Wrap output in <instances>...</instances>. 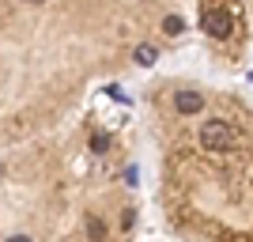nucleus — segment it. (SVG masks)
<instances>
[{
    "mask_svg": "<svg viewBox=\"0 0 253 242\" xmlns=\"http://www.w3.org/2000/svg\"><path fill=\"white\" fill-rule=\"evenodd\" d=\"M159 117L170 223L201 242H253V106L208 91L201 114Z\"/></svg>",
    "mask_w": 253,
    "mask_h": 242,
    "instance_id": "1",
    "label": "nucleus"
},
{
    "mask_svg": "<svg viewBox=\"0 0 253 242\" xmlns=\"http://www.w3.org/2000/svg\"><path fill=\"white\" fill-rule=\"evenodd\" d=\"M250 23H253V11H250Z\"/></svg>",
    "mask_w": 253,
    "mask_h": 242,
    "instance_id": "4",
    "label": "nucleus"
},
{
    "mask_svg": "<svg viewBox=\"0 0 253 242\" xmlns=\"http://www.w3.org/2000/svg\"><path fill=\"white\" fill-rule=\"evenodd\" d=\"M132 57H136V61L144 64V61H155V57H159V49H155V46H136V53H132Z\"/></svg>",
    "mask_w": 253,
    "mask_h": 242,
    "instance_id": "3",
    "label": "nucleus"
},
{
    "mask_svg": "<svg viewBox=\"0 0 253 242\" xmlns=\"http://www.w3.org/2000/svg\"><path fill=\"white\" fill-rule=\"evenodd\" d=\"M197 23H201L204 38L211 42V53L219 61L234 64L246 53V23H250V11L231 8V4H201Z\"/></svg>",
    "mask_w": 253,
    "mask_h": 242,
    "instance_id": "2",
    "label": "nucleus"
}]
</instances>
